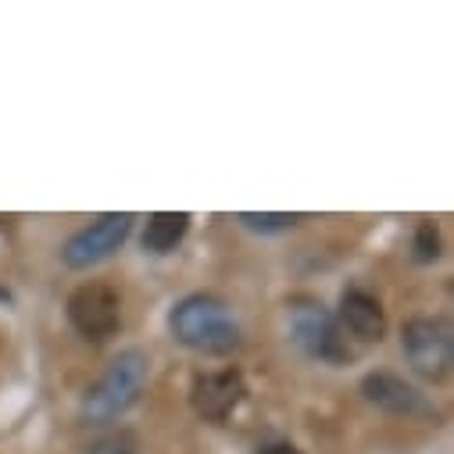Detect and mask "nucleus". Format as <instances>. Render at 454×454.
<instances>
[{
  "label": "nucleus",
  "instance_id": "13",
  "mask_svg": "<svg viewBox=\"0 0 454 454\" xmlns=\"http://www.w3.org/2000/svg\"><path fill=\"white\" fill-rule=\"evenodd\" d=\"M86 454H133V436L129 433H111V436L97 440Z\"/></svg>",
  "mask_w": 454,
  "mask_h": 454
},
{
  "label": "nucleus",
  "instance_id": "5",
  "mask_svg": "<svg viewBox=\"0 0 454 454\" xmlns=\"http://www.w3.org/2000/svg\"><path fill=\"white\" fill-rule=\"evenodd\" d=\"M68 322L75 325L79 336L86 340H107L115 336L119 322H122V301L115 294V286L107 283H82L72 297H68Z\"/></svg>",
  "mask_w": 454,
  "mask_h": 454
},
{
  "label": "nucleus",
  "instance_id": "12",
  "mask_svg": "<svg viewBox=\"0 0 454 454\" xmlns=\"http://www.w3.org/2000/svg\"><path fill=\"white\" fill-rule=\"evenodd\" d=\"M415 258H419V262L440 258V233H436L433 222H422L419 230H415Z\"/></svg>",
  "mask_w": 454,
  "mask_h": 454
},
{
  "label": "nucleus",
  "instance_id": "1",
  "mask_svg": "<svg viewBox=\"0 0 454 454\" xmlns=\"http://www.w3.org/2000/svg\"><path fill=\"white\" fill-rule=\"evenodd\" d=\"M168 325L179 344L197 355H233L240 348V322L233 318L230 304L211 294L183 297L172 308Z\"/></svg>",
  "mask_w": 454,
  "mask_h": 454
},
{
  "label": "nucleus",
  "instance_id": "2",
  "mask_svg": "<svg viewBox=\"0 0 454 454\" xmlns=\"http://www.w3.org/2000/svg\"><path fill=\"white\" fill-rule=\"evenodd\" d=\"M147 355L144 351H122L115 362L104 369V376L86 390L82 397V419L90 426H104L111 419H119L122 411H129L144 387H147Z\"/></svg>",
  "mask_w": 454,
  "mask_h": 454
},
{
  "label": "nucleus",
  "instance_id": "7",
  "mask_svg": "<svg viewBox=\"0 0 454 454\" xmlns=\"http://www.w3.org/2000/svg\"><path fill=\"white\" fill-rule=\"evenodd\" d=\"M247 383L237 369H222V372H200L190 387V404L200 419L207 422H222L237 411V404L244 401Z\"/></svg>",
  "mask_w": 454,
  "mask_h": 454
},
{
  "label": "nucleus",
  "instance_id": "6",
  "mask_svg": "<svg viewBox=\"0 0 454 454\" xmlns=\"http://www.w3.org/2000/svg\"><path fill=\"white\" fill-rule=\"evenodd\" d=\"M129 230H133V215H126V211L100 215L93 225L79 230V233L65 244L61 258H65L68 269H90V265H97V262H104V258L115 254V251L126 244Z\"/></svg>",
  "mask_w": 454,
  "mask_h": 454
},
{
  "label": "nucleus",
  "instance_id": "10",
  "mask_svg": "<svg viewBox=\"0 0 454 454\" xmlns=\"http://www.w3.org/2000/svg\"><path fill=\"white\" fill-rule=\"evenodd\" d=\"M190 230V215L186 211H158L147 218V230H144V251L151 254H168L179 247V240Z\"/></svg>",
  "mask_w": 454,
  "mask_h": 454
},
{
  "label": "nucleus",
  "instance_id": "3",
  "mask_svg": "<svg viewBox=\"0 0 454 454\" xmlns=\"http://www.w3.org/2000/svg\"><path fill=\"white\" fill-rule=\"evenodd\" d=\"M290 333H294V344L308 358H318L329 365H344L355 358L340 322L315 301H294L290 304Z\"/></svg>",
  "mask_w": 454,
  "mask_h": 454
},
{
  "label": "nucleus",
  "instance_id": "11",
  "mask_svg": "<svg viewBox=\"0 0 454 454\" xmlns=\"http://www.w3.org/2000/svg\"><path fill=\"white\" fill-rule=\"evenodd\" d=\"M240 222L258 233H283L290 225H297V215H254V211H247V215H240Z\"/></svg>",
  "mask_w": 454,
  "mask_h": 454
},
{
  "label": "nucleus",
  "instance_id": "4",
  "mask_svg": "<svg viewBox=\"0 0 454 454\" xmlns=\"http://www.w3.org/2000/svg\"><path fill=\"white\" fill-rule=\"evenodd\" d=\"M401 348H404L408 365L422 380H429V383L447 380V372L454 365V344H450V322L447 318H411V322H404Z\"/></svg>",
  "mask_w": 454,
  "mask_h": 454
},
{
  "label": "nucleus",
  "instance_id": "14",
  "mask_svg": "<svg viewBox=\"0 0 454 454\" xmlns=\"http://www.w3.org/2000/svg\"><path fill=\"white\" fill-rule=\"evenodd\" d=\"M262 454H304V450H297L294 443H269L262 447Z\"/></svg>",
  "mask_w": 454,
  "mask_h": 454
},
{
  "label": "nucleus",
  "instance_id": "9",
  "mask_svg": "<svg viewBox=\"0 0 454 454\" xmlns=\"http://www.w3.org/2000/svg\"><path fill=\"white\" fill-rule=\"evenodd\" d=\"M336 322L358 340H383V333H387V315H383L380 301L365 290H344Z\"/></svg>",
  "mask_w": 454,
  "mask_h": 454
},
{
  "label": "nucleus",
  "instance_id": "8",
  "mask_svg": "<svg viewBox=\"0 0 454 454\" xmlns=\"http://www.w3.org/2000/svg\"><path fill=\"white\" fill-rule=\"evenodd\" d=\"M362 394H365L376 408H383V411H390V415H404V419H429V415H433L429 401H426L411 383H404V380L394 376V372H369V376L362 380Z\"/></svg>",
  "mask_w": 454,
  "mask_h": 454
}]
</instances>
